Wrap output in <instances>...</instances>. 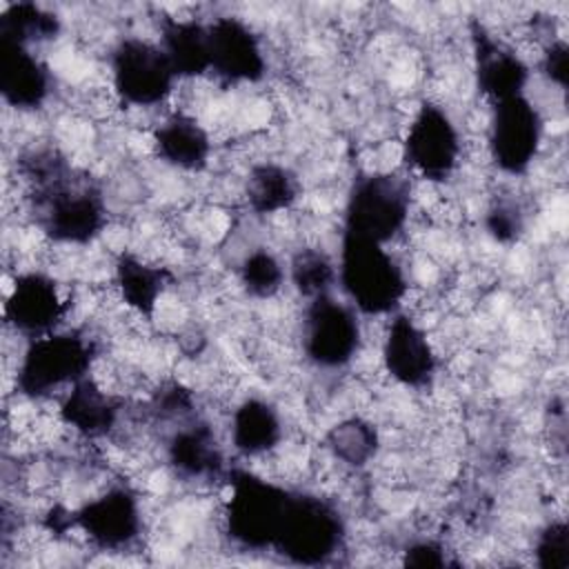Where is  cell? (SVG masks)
Segmentation results:
<instances>
[{
  "mask_svg": "<svg viewBox=\"0 0 569 569\" xmlns=\"http://www.w3.org/2000/svg\"><path fill=\"white\" fill-rule=\"evenodd\" d=\"M224 480L229 493L222 505V529L229 542L242 551L273 549L291 489L240 467L229 469Z\"/></svg>",
  "mask_w": 569,
  "mask_h": 569,
  "instance_id": "4",
  "label": "cell"
},
{
  "mask_svg": "<svg viewBox=\"0 0 569 569\" xmlns=\"http://www.w3.org/2000/svg\"><path fill=\"white\" fill-rule=\"evenodd\" d=\"M402 160L407 169L431 182L445 184L462 160V136L451 113L431 100H425L402 138Z\"/></svg>",
  "mask_w": 569,
  "mask_h": 569,
  "instance_id": "9",
  "label": "cell"
},
{
  "mask_svg": "<svg viewBox=\"0 0 569 569\" xmlns=\"http://www.w3.org/2000/svg\"><path fill=\"white\" fill-rule=\"evenodd\" d=\"M284 438V422L278 407L260 396H249L236 405L229 422V440L242 458H264Z\"/></svg>",
  "mask_w": 569,
  "mask_h": 569,
  "instance_id": "20",
  "label": "cell"
},
{
  "mask_svg": "<svg viewBox=\"0 0 569 569\" xmlns=\"http://www.w3.org/2000/svg\"><path fill=\"white\" fill-rule=\"evenodd\" d=\"M325 449L340 465L349 469H362L376 458L380 449V433L371 420L362 416H349L327 429Z\"/></svg>",
  "mask_w": 569,
  "mask_h": 569,
  "instance_id": "24",
  "label": "cell"
},
{
  "mask_svg": "<svg viewBox=\"0 0 569 569\" xmlns=\"http://www.w3.org/2000/svg\"><path fill=\"white\" fill-rule=\"evenodd\" d=\"M109 76L118 102L138 109L164 104L178 82L158 40L142 36H124L113 44Z\"/></svg>",
  "mask_w": 569,
  "mask_h": 569,
  "instance_id": "7",
  "label": "cell"
},
{
  "mask_svg": "<svg viewBox=\"0 0 569 569\" xmlns=\"http://www.w3.org/2000/svg\"><path fill=\"white\" fill-rule=\"evenodd\" d=\"M151 144L164 164L189 173L207 169L213 153L211 133L196 116L187 111L164 116L151 133Z\"/></svg>",
  "mask_w": 569,
  "mask_h": 569,
  "instance_id": "19",
  "label": "cell"
},
{
  "mask_svg": "<svg viewBox=\"0 0 569 569\" xmlns=\"http://www.w3.org/2000/svg\"><path fill=\"white\" fill-rule=\"evenodd\" d=\"M71 300L56 278L44 271H22L4 300V322L27 340L62 329Z\"/></svg>",
  "mask_w": 569,
  "mask_h": 569,
  "instance_id": "13",
  "label": "cell"
},
{
  "mask_svg": "<svg viewBox=\"0 0 569 569\" xmlns=\"http://www.w3.org/2000/svg\"><path fill=\"white\" fill-rule=\"evenodd\" d=\"M209 73L224 84H256L267 76V53L260 36L238 16H216L207 22Z\"/></svg>",
  "mask_w": 569,
  "mask_h": 569,
  "instance_id": "12",
  "label": "cell"
},
{
  "mask_svg": "<svg viewBox=\"0 0 569 569\" xmlns=\"http://www.w3.org/2000/svg\"><path fill=\"white\" fill-rule=\"evenodd\" d=\"M171 282V273L138 253H120L113 264V289L120 302L140 318H151Z\"/></svg>",
  "mask_w": 569,
  "mask_h": 569,
  "instance_id": "21",
  "label": "cell"
},
{
  "mask_svg": "<svg viewBox=\"0 0 569 569\" xmlns=\"http://www.w3.org/2000/svg\"><path fill=\"white\" fill-rule=\"evenodd\" d=\"M36 224L56 244L87 247L107 229L109 211L102 189L67 167L38 189H31Z\"/></svg>",
  "mask_w": 569,
  "mask_h": 569,
  "instance_id": "1",
  "label": "cell"
},
{
  "mask_svg": "<svg viewBox=\"0 0 569 569\" xmlns=\"http://www.w3.org/2000/svg\"><path fill=\"white\" fill-rule=\"evenodd\" d=\"M238 282L249 298L269 300L282 291L287 267L267 247H256L242 256L238 264Z\"/></svg>",
  "mask_w": 569,
  "mask_h": 569,
  "instance_id": "27",
  "label": "cell"
},
{
  "mask_svg": "<svg viewBox=\"0 0 569 569\" xmlns=\"http://www.w3.org/2000/svg\"><path fill=\"white\" fill-rule=\"evenodd\" d=\"M338 287L345 300L367 318H389L400 311L409 280L405 267L387 249V244L340 236Z\"/></svg>",
  "mask_w": 569,
  "mask_h": 569,
  "instance_id": "2",
  "label": "cell"
},
{
  "mask_svg": "<svg viewBox=\"0 0 569 569\" xmlns=\"http://www.w3.org/2000/svg\"><path fill=\"white\" fill-rule=\"evenodd\" d=\"M60 29V18L36 2H13L0 9V38L29 49L56 40Z\"/></svg>",
  "mask_w": 569,
  "mask_h": 569,
  "instance_id": "25",
  "label": "cell"
},
{
  "mask_svg": "<svg viewBox=\"0 0 569 569\" xmlns=\"http://www.w3.org/2000/svg\"><path fill=\"white\" fill-rule=\"evenodd\" d=\"M305 358L327 371L349 367L362 349L360 313L333 293L307 300L300 331Z\"/></svg>",
  "mask_w": 569,
  "mask_h": 569,
  "instance_id": "8",
  "label": "cell"
},
{
  "mask_svg": "<svg viewBox=\"0 0 569 569\" xmlns=\"http://www.w3.org/2000/svg\"><path fill=\"white\" fill-rule=\"evenodd\" d=\"M164 458L178 478L191 482L224 480L229 471L213 427L198 416L178 420L164 442Z\"/></svg>",
  "mask_w": 569,
  "mask_h": 569,
  "instance_id": "16",
  "label": "cell"
},
{
  "mask_svg": "<svg viewBox=\"0 0 569 569\" xmlns=\"http://www.w3.org/2000/svg\"><path fill=\"white\" fill-rule=\"evenodd\" d=\"M487 233L502 244L516 242L525 231V213L513 200H498L487 209Z\"/></svg>",
  "mask_w": 569,
  "mask_h": 569,
  "instance_id": "29",
  "label": "cell"
},
{
  "mask_svg": "<svg viewBox=\"0 0 569 569\" xmlns=\"http://www.w3.org/2000/svg\"><path fill=\"white\" fill-rule=\"evenodd\" d=\"M380 362L385 373L405 389H427L438 373V351L427 331L402 309L389 316Z\"/></svg>",
  "mask_w": 569,
  "mask_h": 569,
  "instance_id": "14",
  "label": "cell"
},
{
  "mask_svg": "<svg viewBox=\"0 0 569 569\" xmlns=\"http://www.w3.org/2000/svg\"><path fill=\"white\" fill-rule=\"evenodd\" d=\"M242 193L247 207L256 216H276L289 211L300 198L298 176L273 160H262L249 167Z\"/></svg>",
  "mask_w": 569,
  "mask_h": 569,
  "instance_id": "23",
  "label": "cell"
},
{
  "mask_svg": "<svg viewBox=\"0 0 569 569\" xmlns=\"http://www.w3.org/2000/svg\"><path fill=\"white\" fill-rule=\"evenodd\" d=\"M545 136V120L527 93L491 104L487 153L505 176H522L536 162Z\"/></svg>",
  "mask_w": 569,
  "mask_h": 569,
  "instance_id": "10",
  "label": "cell"
},
{
  "mask_svg": "<svg viewBox=\"0 0 569 569\" xmlns=\"http://www.w3.org/2000/svg\"><path fill=\"white\" fill-rule=\"evenodd\" d=\"M53 78L33 49L0 38V93L7 107L36 111L51 96Z\"/></svg>",
  "mask_w": 569,
  "mask_h": 569,
  "instance_id": "18",
  "label": "cell"
},
{
  "mask_svg": "<svg viewBox=\"0 0 569 569\" xmlns=\"http://www.w3.org/2000/svg\"><path fill=\"white\" fill-rule=\"evenodd\" d=\"M96 360V342L76 329H56L27 340L16 367V391L33 402L60 398L78 380L91 376Z\"/></svg>",
  "mask_w": 569,
  "mask_h": 569,
  "instance_id": "3",
  "label": "cell"
},
{
  "mask_svg": "<svg viewBox=\"0 0 569 569\" xmlns=\"http://www.w3.org/2000/svg\"><path fill=\"white\" fill-rule=\"evenodd\" d=\"M71 527L100 551H127L142 536V507L129 487H109L71 513Z\"/></svg>",
  "mask_w": 569,
  "mask_h": 569,
  "instance_id": "11",
  "label": "cell"
},
{
  "mask_svg": "<svg viewBox=\"0 0 569 569\" xmlns=\"http://www.w3.org/2000/svg\"><path fill=\"white\" fill-rule=\"evenodd\" d=\"M158 44L162 47L178 80H193L209 73L207 22L167 16L160 20Z\"/></svg>",
  "mask_w": 569,
  "mask_h": 569,
  "instance_id": "22",
  "label": "cell"
},
{
  "mask_svg": "<svg viewBox=\"0 0 569 569\" xmlns=\"http://www.w3.org/2000/svg\"><path fill=\"white\" fill-rule=\"evenodd\" d=\"M533 556L540 569H569V525L565 520L547 522L536 536Z\"/></svg>",
  "mask_w": 569,
  "mask_h": 569,
  "instance_id": "28",
  "label": "cell"
},
{
  "mask_svg": "<svg viewBox=\"0 0 569 569\" xmlns=\"http://www.w3.org/2000/svg\"><path fill=\"white\" fill-rule=\"evenodd\" d=\"M287 280L305 300L327 296L338 284V264L318 247H298L287 264Z\"/></svg>",
  "mask_w": 569,
  "mask_h": 569,
  "instance_id": "26",
  "label": "cell"
},
{
  "mask_svg": "<svg viewBox=\"0 0 569 569\" xmlns=\"http://www.w3.org/2000/svg\"><path fill=\"white\" fill-rule=\"evenodd\" d=\"M402 565L405 567H445V565H449L447 549L436 538L411 540L402 549Z\"/></svg>",
  "mask_w": 569,
  "mask_h": 569,
  "instance_id": "30",
  "label": "cell"
},
{
  "mask_svg": "<svg viewBox=\"0 0 569 569\" xmlns=\"http://www.w3.org/2000/svg\"><path fill=\"white\" fill-rule=\"evenodd\" d=\"M469 38L476 87L491 104L527 93L531 69L511 44L496 38L482 22H471Z\"/></svg>",
  "mask_w": 569,
  "mask_h": 569,
  "instance_id": "15",
  "label": "cell"
},
{
  "mask_svg": "<svg viewBox=\"0 0 569 569\" xmlns=\"http://www.w3.org/2000/svg\"><path fill=\"white\" fill-rule=\"evenodd\" d=\"M540 69L549 78L551 84H556L560 91L567 89V78H569V47L565 40H551L542 49L540 58Z\"/></svg>",
  "mask_w": 569,
  "mask_h": 569,
  "instance_id": "31",
  "label": "cell"
},
{
  "mask_svg": "<svg viewBox=\"0 0 569 569\" xmlns=\"http://www.w3.org/2000/svg\"><path fill=\"white\" fill-rule=\"evenodd\" d=\"M413 204L411 180L398 171H369L353 180L342 209V233L393 242L409 224Z\"/></svg>",
  "mask_w": 569,
  "mask_h": 569,
  "instance_id": "6",
  "label": "cell"
},
{
  "mask_svg": "<svg viewBox=\"0 0 569 569\" xmlns=\"http://www.w3.org/2000/svg\"><path fill=\"white\" fill-rule=\"evenodd\" d=\"M347 542V522L338 505L313 491L291 489L273 553L298 567L331 562Z\"/></svg>",
  "mask_w": 569,
  "mask_h": 569,
  "instance_id": "5",
  "label": "cell"
},
{
  "mask_svg": "<svg viewBox=\"0 0 569 569\" xmlns=\"http://www.w3.org/2000/svg\"><path fill=\"white\" fill-rule=\"evenodd\" d=\"M122 402L93 376L78 380L58 398V420L84 440L109 438L120 425Z\"/></svg>",
  "mask_w": 569,
  "mask_h": 569,
  "instance_id": "17",
  "label": "cell"
}]
</instances>
